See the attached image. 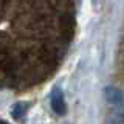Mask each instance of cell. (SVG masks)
<instances>
[{"mask_svg":"<svg viewBox=\"0 0 124 124\" xmlns=\"http://www.w3.org/2000/svg\"><path fill=\"white\" fill-rule=\"evenodd\" d=\"M51 108L57 115H65V112H67V104H65L64 93L61 88H56L51 95Z\"/></svg>","mask_w":124,"mask_h":124,"instance_id":"3","label":"cell"},{"mask_svg":"<svg viewBox=\"0 0 124 124\" xmlns=\"http://www.w3.org/2000/svg\"><path fill=\"white\" fill-rule=\"evenodd\" d=\"M106 124H124V104L112 107L106 116Z\"/></svg>","mask_w":124,"mask_h":124,"instance_id":"4","label":"cell"},{"mask_svg":"<svg viewBox=\"0 0 124 124\" xmlns=\"http://www.w3.org/2000/svg\"><path fill=\"white\" fill-rule=\"evenodd\" d=\"M104 98L112 107H116V106H123L124 104V93L116 87H106L104 88Z\"/></svg>","mask_w":124,"mask_h":124,"instance_id":"2","label":"cell"},{"mask_svg":"<svg viewBox=\"0 0 124 124\" xmlns=\"http://www.w3.org/2000/svg\"><path fill=\"white\" fill-rule=\"evenodd\" d=\"M26 110H28V106H26L25 102H20V104H17V106L14 107V110H13V115H14V118H20V116H23Z\"/></svg>","mask_w":124,"mask_h":124,"instance_id":"5","label":"cell"},{"mask_svg":"<svg viewBox=\"0 0 124 124\" xmlns=\"http://www.w3.org/2000/svg\"><path fill=\"white\" fill-rule=\"evenodd\" d=\"M75 16V0H0V88L48 79L68 51Z\"/></svg>","mask_w":124,"mask_h":124,"instance_id":"1","label":"cell"}]
</instances>
